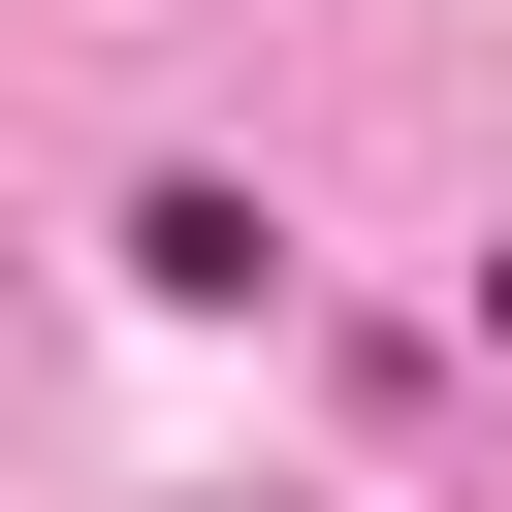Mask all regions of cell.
Masks as SVG:
<instances>
[{
  "label": "cell",
  "instance_id": "6da1fadb",
  "mask_svg": "<svg viewBox=\"0 0 512 512\" xmlns=\"http://www.w3.org/2000/svg\"><path fill=\"white\" fill-rule=\"evenodd\" d=\"M128 288H160V320H256V288H288V224H256L224 160H160V192H128Z\"/></svg>",
  "mask_w": 512,
  "mask_h": 512
}]
</instances>
